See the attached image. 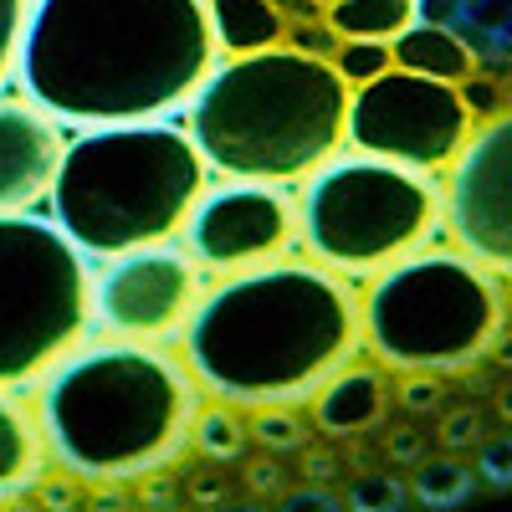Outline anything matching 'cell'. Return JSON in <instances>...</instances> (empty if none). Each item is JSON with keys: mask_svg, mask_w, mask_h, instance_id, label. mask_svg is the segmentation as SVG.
<instances>
[{"mask_svg": "<svg viewBox=\"0 0 512 512\" xmlns=\"http://www.w3.org/2000/svg\"><path fill=\"white\" fill-rule=\"evenodd\" d=\"M221 62L205 0H31L16 88L67 128L180 113Z\"/></svg>", "mask_w": 512, "mask_h": 512, "instance_id": "1", "label": "cell"}, {"mask_svg": "<svg viewBox=\"0 0 512 512\" xmlns=\"http://www.w3.org/2000/svg\"><path fill=\"white\" fill-rule=\"evenodd\" d=\"M205 395L236 410L303 405L359 354V297L318 262H256L195 297L180 328Z\"/></svg>", "mask_w": 512, "mask_h": 512, "instance_id": "2", "label": "cell"}, {"mask_svg": "<svg viewBox=\"0 0 512 512\" xmlns=\"http://www.w3.org/2000/svg\"><path fill=\"white\" fill-rule=\"evenodd\" d=\"M200 384L180 354L139 338L67 349L36 395L47 456L72 482L123 487L164 472L190 446Z\"/></svg>", "mask_w": 512, "mask_h": 512, "instance_id": "3", "label": "cell"}, {"mask_svg": "<svg viewBox=\"0 0 512 512\" xmlns=\"http://www.w3.org/2000/svg\"><path fill=\"white\" fill-rule=\"evenodd\" d=\"M349 88L328 57L267 47L216 62L185 103V134L226 180L297 185L344 149Z\"/></svg>", "mask_w": 512, "mask_h": 512, "instance_id": "4", "label": "cell"}, {"mask_svg": "<svg viewBox=\"0 0 512 512\" xmlns=\"http://www.w3.org/2000/svg\"><path fill=\"white\" fill-rule=\"evenodd\" d=\"M205 190V159L169 118L77 128L47 190L57 231L88 256L175 241Z\"/></svg>", "mask_w": 512, "mask_h": 512, "instance_id": "5", "label": "cell"}, {"mask_svg": "<svg viewBox=\"0 0 512 512\" xmlns=\"http://www.w3.org/2000/svg\"><path fill=\"white\" fill-rule=\"evenodd\" d=\"M502 328V272L466 251H410L374 272L359 303V338L400 374H461L492 354Z\"/></svg>", "mask_w": 512, "mask_h": 512, "instance_id": "6", "label": "cell"}, {"mask_svg": "<svg viewBox=\"0 0 512 512\" xmlns=\"http://www.w3.org/2000/svg\"><path fill=\"white\" fill-rule=\"evenodd\" d=\"M431 175L374 154L323 159L297 200V236L318 267L338 277H374L410 256L436 226Z\"/></svg>", "mask_w": 512, "mask_h": 512, "instance_id": "7", "label": "cell"}, {"mask_svg": "<svg viewBox=\"0 0 512 512\" xmlns=\"http://www.w3.org/2000/svg\"><path fill=\"white\" fill-rule=\"evenodd\" d=\"M93 333V267L57 221L0 216V390L47 374Z\"/></svg>", "mask_w": 512, "mask_h": 512, "instance_id": "8", "label": "cell"}, {"mask_svg": "<svg viewBox=\"0 0 512 512\" xmlns=\"http://www.w3.org/2000/svg\"><path fill=\"white\" fill-rule=\"evenodd\" d=\"M472 113H466L456 82L420 77L405 67H390L359 88H349V113H344V144L359 154L390 159L420 175H441L461 144L472 139Z\"/></svg>", "mask_w": 512, "mask_h": 512, "instance_id": "9", "label": "cell"}, {"mask_svg": "<svg viewBox=\"0 0 512 512\" xmlns=\"http://www.w3.org/2000/svg\"><path fill=\"white\" fill-rule=\"evenodd\" d=\"M103 272L93 277V323H103L113 338H139V344H164L175 338L195 308L200 267L175 241H154L103 256Z\"/></svg>", "mask_w": 512, "mask_h": 512, "instance_id": "10", "label": "cell"}, {"mask_svg": "<svg viewBox=\"0 0 512 512\" xmlns=\"http://www.w3.org/2000/svg\"><path fill=\"white\" fill-rule=\"evenodd\" d=\"M185 251L205 272H241L282 256L297 236V200L282 185L231 180L221 190H200L180 226Z\"/></svg>", "mask_w": 512, "mask_h": 512, "instance_id": "11", "label": "cell"}, {"mask_svg": "<svg viewBox=\"0 0 512 512\" xmlns=\"http://www.w3.org/2000/svg\"><path fill=\"white\" fill-rule=\"evenodd\" d=\"M446 226L456 251L507 277L512 267V123L487 118L451 159Z\"/></svg>", "mask_w": 512, "mask_h": 512, "instance_id": "12", "label": "cell"}, {"mask_svg": "<svg viewBox=\"0 0 512 512\" xmlns=\"http://www.w3.org/2000/svg\"><path fill=\"white\" fill-rule=\"evenodd\" d=\"M62 123L26 98H0V216L36 210L62 164Z\"/></svg>", "mask_w": 512, "mask_h": 512, "instance_id": "13", "label": "cell"}, {"mask_svg": "<svg viewBox=\"0 0 512 512\" xmlns=\"http://www.w3.org/2000/svg\"><path fill=\"white\" fill-rule=\"evenodd\" d=\"M384 405H390V384H384L379 369L369 364H344L333 369L318 390H313V420L323 436H359L369 425L384 420Z\"/></svg>", "mask_w": 512, "mask_h": 512, "instance_id": "14", "label": "cell"}, {"mask_svg": "<svg viewBox=\"0 0 512 512\" xmlns=\"http://www.w3.org/2000/svg\"><path fill=\"white\" fill-rule=\"evenodd\" d=\"M47 441H41L36 415L0 390V502H16L21 492L47 482Z\"/></svg>", "mask_w": 512, "mask_h": 512, "instance_id": "15", "label": "cell"}, {"mask_svg": "<svg viewBox=\"0 0 512 512\" xmlns=\"http://www.w3.org/2000/svg\"><path fill=\"white\" fill-rule=\"evenodd\" d=\"M205 16L221 57H251L287 41V16L277 0H205Z\"/></svg>", "mask_w": 512, "mask_h": 512, "instance_id": "16", "label": "cell"}, {"mask_svg": "<svg viewBox=\"0 0 512 512\" xmlns=\"http://www.w3.org/2000/svg\"><path fill=\"white\" fill-rule=\"evenodd\" d=\"M390 62L420 77H441V82H461L466 72H477L472 47L436 21H410L400 36H390Z\"/></svg>", "mask_w": 512, "mask_h": 512, "instance_id": "17", "label": "cell"}, {"mask_svg": "<svg viewBox=\"0 0 512 512\" xmlns=\"http://www.w3.org/2000/svg\"><path fill=\"white\" fill-rule=\"evenodd\" d=\"M323 21L333 36L390 41L410 21H420V0H323Z\"/></svg>", "mask_w": 512, "mask_h": 512, "instance_id": "18", "label": "cell"}, {"mask_svg": "<svg viewBox=\"0 0 512 512\" xmlns=\"http://www.w3.org/2000/svg\"><path fill=\"white\" fill-rule=\"evenodd\" d=\"M190 441H195L205 456L231 461V456H241V446H246V420H241V410L226 405V400L200 405L195 420H190Z\"/></svg>", "mask_w": 512, "mask_h": 512, "instance_id": "19", "label": "cell"}, {"mask_svg": "<svg viewBox=\"0 0 512 512\" xmlns=\"http://www.w3.org/2000/svg\"><path fill=\"white\" fill-rule=\"evenodd\" d=\"M333 72L344 77V88H359V82L390 72V41H364V36H338V47L328 52Z\"/></svg>", "mask_w": 512, "mask_h": 512, "instance_id": "20", "label": "cell"}, {"mask_svg": "<svg viewBox=\"0 0 512 512\" xmlns=\"http://www.w3.org/2000/svg\"><path fill=\"white\" fill-rule=\"evenodd\" d=\"M251 436L262 441L267 451H297L308 436H303V425H297L292 405H256L251 410Z\"/></svg>", "mask_w": 512, "mask_h": 512, "instance_id": "21", "label": "cell"}, {"mask_svg": "<svg viewBox=\"0 0 512 512\" xmlns=\"http://www.w3.org/2000/svg\"><path fill=\"white\" fill-rule=\"evenodd\" d=\"M456 93H461L466 113H472V123H487V118H502V113H507V82H502V77L466 72V77L456 82Z\"/></svg>", "mask_w": 512, "mask_h": 512, "instance_id": "22", "label": "cell"}, {"mask_svg": "<svg viewBox=\"0 0 512 512\" xmlns=\"http://www.w3.org/2000/svg\"><path fill=\"white\" fill-rule=\"evenodd\" d=\"M31 0H0V88L16 72V47H21V26H26Z\"/></svg>", "mask_w": 512, "mask_h": 512, "instance_id": "23", "label": "cell"}, {"mask_svg": "<svg viewBox=\"0 0 512 512\" xmlns=\"http://www.w3.org/2000/svg\"><path fill=\"white\" fill-rule=\"evenodd\" d=\"M415 492H420L425 502H451V497H466V472H461L456 461H436V466H425V472H420Z\"/></svg>", "mask_w": 512, "mask_h": 512, "instance_id": "24", "label": "cell"}, {"mask_svg": "<svg viewBox=\"0 0 512 512\" xmlns=\"http://www.w3.org/2000/svg\"><path fill=\"white\" fill-rule=\"evenodd\" d=\"M349 502H354V507H395V502H400V482H384V477L359 482V487L349 492Z\"/></svg>", "mask_w": 512, "mask_h": 512, "instance_id": "25", "label": "cell"}, {"mask_svg": "<svg viewBox=\"0 0 512 512\" xmlns=\"http://www.w3.org/2000/svg\"><path fill=\"white\" fill-rule=\"evenodd\" d=\"M405 405H415V410H425V405H436V384H431V379H415L410 390H405Z\"/></svg>", "mask_w": 512, "mask_h": 512, "instance_id": "26", "label": "cell"}, {"mask_svg": "<svg viewBox=\"0 0 512 512\" xmlns=\"http://www.w3.org/2000/svg\"><path fill=\"white\" fill-rule=\"evenodd\" d=\"M472 436V415H456V425H446V441H466Z\"/></svg>", "mask_w": 512, "mask_h": 512, "instance_id": "27", "label": "cell"}, {"mask_svg": "<svg viewBox=\"0 0 512 512\" xmlns=\"http://www.w3.org/2000/svg\"><path fill=\"white\" fill-rule=\"evenodd\" d=\"M251 482H256V487H262V492H267V487L277 482V466H272V461H262V466H256V477H251Z\"/></svg>", "mask_w": 512, "mask_h": 512, "instance_id": "28", "label": "cell"}, {"mask_svg": "<svg viewBox=\"0 0 512 512\" xmlns=\"http://www.w3.org/2000/svg\"><path fill=\"white\" fill-rule=\"evenodd\" d=\"M318 6H323V0H318Z\"/></svg>", "mask_w": 512, "mask_h": 512, "instance_id": "29", "label": "cell"}]
</instances>
